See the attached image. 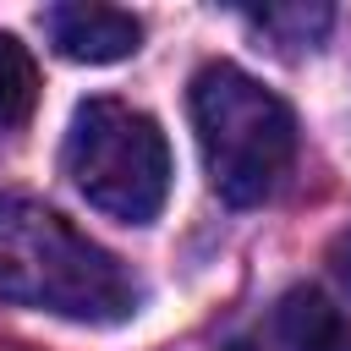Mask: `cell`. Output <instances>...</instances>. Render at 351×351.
<instances>
[{"label":"cell","mask_w":351,"mask_h":351,"mask_svg":"<svg viewBox=\"0 0 351 351\" xmlns=\"http://www.w3.org/2000/svg\"><path fill=\"white\" fill-rule=\"evenodd\" d=\"M60 170L99 214L121 225H148L170 197V143L154 115L121 99H88L71 110Z\"/></svg>","instance_id":"obj_3"},{"label":"cell","mask_w":351,"mask_h":351,"mask_svg":"<svg viewBox=\"0 0 351 351\" xmlns=\"http://www.w3.org/2000/svg\"><path fill=\"white\" fill-rule=\"evenodd\" d=\"M38 104V66L22 38L0 33V126H22Z\"/></svg>","instance_id":"obj_6"},{"label":"cell","mask_w":351,"mask_h":351,"mask_svg":"<svg viewBox=\"0 0 351 351\" xmlns=\"http://www.w3.org/2000/svg\"><path fill=\"white\" fill-rule=\"evenodd\" d=\"M192 126L208 181L225 203H263L296 159V121L274 88L230 60H208L192 77Z\"/></svg>","instance_id":"obj_2"},{"label":"cell","mask_w":351,"mask_h":351,"mask_svg":"<svg viewBox=\"0 0 351 351\" xmlns=\"http://www.w3.org/2000/svg\"><path fill=\"white\" fill-rule=\"evenodd\" d=\"M44 33L49 44L66 55V60H82V66H110V60H126L143 38V22L132 11H115V5H49L44 11Z\"/></svg>","instance_id":"obj_4"},{"label":"cell","mask_w":351,"mask_h":351,"mask_svg":"<svg viewBox=\"0 0 351 351\" xmlns=\"http://www.w3.org/2000/svg\"><path fill=\"white\" fill-rule=\"evenodd\" d=\"M329 269H335V280H340V291L351 296V225L335 236V247H329Z\"/></svg>","instance_id":"obj_7"},{"label":"cell","mask_w":351,"mask_h":351,"mask_svg":"<svg viewBox=\"0 0 351 351\" xmlns=\"http://www.w3.org/2000/svg\"><path fill=\"white\" fill-rule=\"evenodd\" d=\"M0 302L77 324H121L137 313L143 285L115 252L38 197L0 192Z\"/></svg>","instance_id":"obj_1"},{"label":"cell","mask_w":351,"mask_h":351,"mask_svg":"<svg viewBox=\"0 0 351 351\" xmlns=\"http://www.w3.org/2000/svg\"><path fill=\"white\" fill-rule=\"evenodd\" d=\"M280 340L285 351H351V324L313 285H296L280 302Z\"/></svg>","instance_id":"obj_5"}]
</instances>
